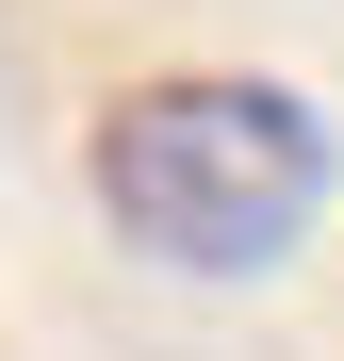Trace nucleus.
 Returning a JSON list of instances; mask_svg holds the SVG:
<instances>
[{"label": "nucleus", "instance_id": "f257e3e1", "mask_svg": "<svg viewBox=\"0 0 344 361\" xmlns=\"http://www.w3.org/2000/svg\"><path fill=\"white\" fill-rule=\"evenodd\" d=\"M82 180H98V214L164 279H262V263L312 247V214H328L344 164H328V115L295 82H262V66H164V82H132L82 132Z\"/></svg>", "mask_w": 344, "mask_h": 361}]
</instances>
